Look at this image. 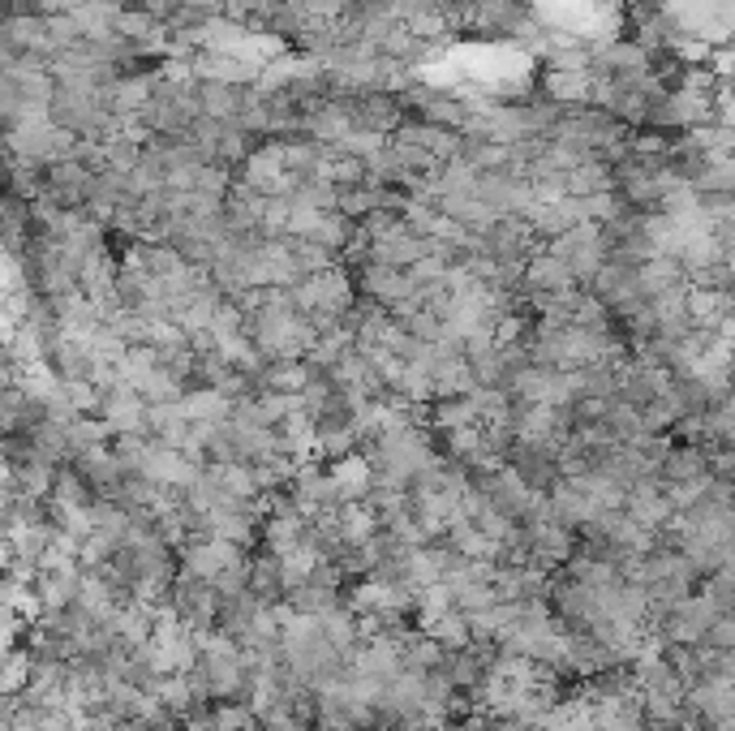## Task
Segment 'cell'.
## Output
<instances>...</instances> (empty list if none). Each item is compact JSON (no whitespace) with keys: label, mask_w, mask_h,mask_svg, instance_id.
Segmentation results:
<instances>
[]
</instances>
